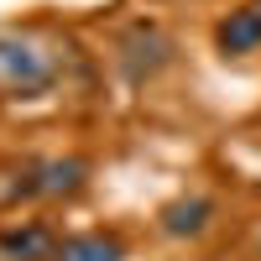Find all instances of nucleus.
I'll list each match as a JSON object with an SVG mask.
<instances>
[{
    "label": "nucleus",
    "instance_id": "1",
    "mask_svg": "<svg viewBox=\"0 0 261 261\" xmlns=\"http://www.w3.org/2000/svg\"><path fill=\"white\" fill-rule=\"evenodd\" d=\"M89 183V162L84 157H21L0 167V209L32 204V199H73Z\"/></svg>",
    "mask_w": 261,
    "mask_h": 261
},
{
    "label": "nucleus",
    "instance_id": "2",
    "mask_svg": "<svg viewBox=\"0 0 261 261\" xmlns=\"http://www.w3.org/2000/svg\"><path fill=\"white\" fill-rule=\"evenodd\" d=\"M58 84V58L27 32H0V99H37Z\"/></svg>",
    "mask_w": 261,
    "mask_h": 261
},
{
    "label": "nucleus",
    "instance_id": "3",
    "mask_svg": "<svg viewBox=\"0 0 261 261\" xmlns=\"http://www.w3.org/2000/svg\"><path fill=\"white\" fill-rule=\"evenodd\" d=\"M115 63H120V73L130 84H146V79H157L172 63V37L157 21H130L120 32V42H115Z\"/></svg>",
    "mask_w": 261,
    "mask_h": 261
},
{
    "label": "nucleus",
    "instance_id": "4",
    "mask_svg": "<svg viewBox=\"0 0 261 261\" xmlns=\"http://www.w3.org/2000/svg\"><path fill=\"white\" fill-rule=\"evenodd\" d=\"M53 251H58V235L42 220L0 225V261H53Z\"/></svg>",
    "mask_w": 261,
    "mask_h": 261
},
{
    "label": "nucleus",
    "instance_id": "5",
    "mask_svg": "<svg viewBox=\"0 0 261 261\" xmlns=\"http://www.w3.org/2000/svg\"><path fill=\"white\" fill-rule=\"evenodd\" d=\"M214 47L225 58H246V53H261V11L256 0L251 6H235L220 16V27H214Z\"/></svg>",
    "mask_w": 261,
    "mask_h": 261
},
{
    "label": "nucleus",
    "instance_id": "6",
    "mask_svg": "<svg viewBox=\"0 0 261 261\" xmlns=\"http://www.w3.org/2000/svg\"><path fill=\"white\" fill-rule=\"evenodd\" d=\"M53 261H125V241L115 230H79L58 241Z\"/></svg>",
    "mask_w": 261,
    "mask_h": 261
},
{
    "label": "nucleus",
    "instance_id": "7",
    "mask_svg": "<svg viewBox=\"0 0 261 261\" xmlns=\"http://www.w3.org/2000/svg\"><path fill=\"white\" fill-rule=\"evenodd\" d=\"M209 220H214V199H204V193H183V199H172L157 214V225L167 235H178V241H183V235H204Z\"/></svg>",
    "mask_w": 261,
    "mask_h": 261
},
{
    "label": "nucleus",
    "instance_id": "8",
    "mask_svg": "<svg viewBox=\"0 0 261 261\" xmlns=\"http://www.w3.org/2000/svg\"><path fill=\"white\" fill-rule=\"evenodd\" d=\"M256 256H261V235H256Z\"/></svg>",
    "mask_w": 261,
    "mask_h": 261
},
{
    "label": "nucleus",
    "instance_id": "9",
    "mask_svg": "<svg viewBox=\"0 0 261 261\" xmlns=\"http://www.w3.org/2000/svg\"><path fill=\"white\" fill-rule=\"evenodd\" d=\"M256 11H261V0H256Z\"/></svg>",
    "mask_w": 261,
    "mask_h": 261
}]
</instances>
